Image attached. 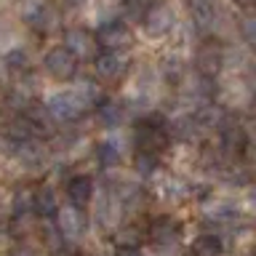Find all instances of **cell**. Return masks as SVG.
Returning a JSON list of instances; mask_svg holds the SVG:
<instances>
[{
	"label": "cell",
	"mask_w": 256,
	"mask_h": 256,
	"mask_svg": "<svg viewBox=\"0 0 256 256\" xmlns=\"http://www.w3.org/2000/svg\"><path fill=\"white\" fill-rule=\"evenodd\" d=\"M171 134L166 131V126L155 118H144L134 126V147L136 152H147V155H160L163 150H168Z\"/></svg>",
	"instance_id": "obj_1"
},
{
	"label": "cell",
	"mask_w": 256,
	"mask_h": 256,
	"mask_svg": "<svg viewBox=\"0 0 256 256\" xmlns=\"http://www.w3.org/2000/svg\"><path fill=\"white\" fill-rule=\"evenodd\" d=\"M88 107L86 99L78 94V88H70V91H56L46 99V110L48 115L59 118V120H75L80 112Z\"/></svg>",
	"instance_id": "obj_2"
},
{
	"label": "cell",
	"mask_w": 256,
	"mask_h": 256,
	"mask_svg": "<svg viewBox=\"0 0 256 256\" xmlns=\"http://www.w3.org/2000/svg\"><path fill=\"white\" fill-rule=\"evenodd\" d=\"M43 67H46L48 75L56 78V80H72L78 72V59L64 46H54L51 51L43 56Z\"/></svg>",
	"instance_id": "obj_3"
},
{
	"label": "cell",
	"mask_w": 256,
	"mask_h": 256,
	"mask_svg": "<svg viewBox=\"0 0 256 256\" xmlns=\"http://www.w3.org/2000/svg\"><path fill=\"white\" fill-rule=\"evenodd\" d=\"M96 43L104 46L107 51H120V48H128L131 46V27H128L126 22H107V24H102V30L96 32Z\"/></svg>",
	"instance_id": "obj_4"
},
{
	"label": "cell",
	"mask_w": 256,
	"mask_h": 256,
	"mask_svg": "<svg viewBox=\"0 0 256 256\" xmlns=\"http://www.w3.org/2000/svg\"><path fill=\"white\" fill-rule=\"evenodd\" d=\"M174 8L166 6V3H155V6H147L144 11V30L150 32L152 38H160L166 32H171L174 27Z\"/></svg>",
	"instance_id": "obj_5"
},
{
	"label": "cell",
	"mask_w": 256,
	"mask_h": 256,
	"mask_svg": "<svg viewBox=\"0 0 256 256\" xmlns=\"http://www.w3.org/2000/svg\"><path fill=\"white\" fill-rule=\"evenodd\" d=\"M147 235H150L152 243H158V246H171L182 235V222L174 219V216H158V219L150 222Z\"/></svg>",
	"instance_id": "obj_6"
},
{
	"label": "cell",
	"mask_w": 256,
	"mask_h": 256,
	"mask_svg": "<svg viewBox=\"0 0 256 256\" xmlns=\"http://www.w3.org/2000/svg\"><path fill=\"white\" fill-rule=\"evenodd\" d=\"M126 67H128L126 59L118 51H104L94 59V70L104 83H115V80H120L126 75Z\"/></svg>",
	"instance_id": "obj_7"
},
{
	"label": "cell",
	"mask_w": 256,
	"mask_h": 256,
	"mask_svg": "<svg viewBox=\"0 0 256 256\" xmlns=\"http://www.w3.org/2000/svg\"><path fill=\"white\" fill-rule=\"evenodd\" d=\"M222 64H224V51L219 43H203L195 51V67L203 78L216 75L222 70Z\"/></svg>",
	"instance_id": "obj_8"
},
{
	"label": "cell",
	"mask_w": 256,
	"mask_h": 256,
	"mask_svg": "<svg viewBox=\"0 0 256 256\" xmlns=\"http://www.w3.org/2000/svg\"><path fill=\"white\" fill-rule=\"evenodd\" d=\"M64 48L75 56H91L94 54V48H96V40L91 32H86L83 27H72L64 32Z\"/></svg>",
	"instance_id": "obj_9"
},
{
	"label": "cell",
	"mask_w": 256,
	"mask_h": 256,
	"mask_svg": "<svg viewBox=\"0 0 256 256\" xmlns=\"http://www.w3.org/2000/svg\"><path fill=\"white\" fill-rule=\"evenodd\" d=\"M246 131L240 123H222L219 126V144L224 152H230V155H240V152L246 150Z\"/></svg>",
	"instance_id": "obj_10"
},
{
	"label": "cell",
	"mask_w": 256,
	"mask_h": 256,
	"mask_svg": "<svg viewBox=\"0 0 256 256\" xmlns=\"http://www.w3.org/2000/svg\"><path fill=\"white\" fill-rule=\"evenodd\" d=\"M94 198V182L88 179V176H72L67 182V200L72 203V208H83L91 203Z\"/></svg>",
	"instance_id": "obj_11"
},
{
	"label": "cell",
	"mask_w": 256,
	"mask_h": 256,
	"mask_svg": "<svg viewBox=\"0 0 256 256\" xmlns=\"http://www.w3.org/2000/svg\"><path fill=\"white\" fill-rule=\"evenodd\" d=\"M56 216H59L62 235H67V238L83 235V230H86V214H80V208H64V211H59Z\"/></svg>",
	"instance_id": "obj_12"
},
{
	"label": "cell",
	"mask_w": 256,
	"mask_h": 256,
	"mask_svg": "<svg viewBox=\"0 0 256 256\" xmlns=\"http://www.w3.org/2000/svg\"><path fill=\"white\" fill-rule=\"evenodd\" d=\"M24 19H27L30 27H35L40 32H48L56 24V14L48 6H43V3H32L27 11H24Z\"/></svg>",
	"instance_id": "obj_13"
},
{
	"label": "cell",
	"mask_w": 256,
	"mask_h": 256,
	"mask_svg": "<svg viewBox=\"0 0 256 256\" xmlns=\"http://www.w3.org/2000/svg\"><path fill=\"white\" fill-rule=\"evenodd\" d=\"M96 115H99V123L102 126H107V128H115L123 123V107H120L118 102H112V99H102L99 102V107H96Z\"/></svg>",
	"instance_id": "obj_14"
},
{
	"label": "cell",
	"mask_w": 256,
	"mask_h": 256,
	"mask_svg": "<svg viewBox=\"0 0 256 256\" xmlns=\"http://www.w3.org/2000/svg\"><path fill=\"white\" fill-rule=\"evenodd\" d=\"M224 251V243L219 235H211V232H206V235H198L195 243H192V254L195 256H222Z\"/></svg>",
	"instance_id": "obj_15"
},
{
	"label": "cell",
	"mask_w": 256,
	"mask_h": 256,
	"mask_svg": "<svg viewBox=\"0 0 256 256\" xmlns=\"http://www.w3.org/2000/svg\"><path fill=\"white\" fill-rule=\"evenodd\" d=\"M35 206H38V211H43V216H56L59 214V200H56V195L51 190H40L35 195Z\"/></svg>",
	"instance_id": "obj_16"
},
{
	"label": "cell",
	"mask_w": 256,
	"mask_h": 256,
	"mask_svg": "<svg viewBox=\"0 0 256 256\" xmlns=\"http://www.w3.org/2000/svg\"><path fill=\"white\" fill-rule=\"evenodd\" d=\"M134 168L139 174H155L158 171V158L155 155H147V152H136V158H134Z\"/></svg>",
	"instance_id": "obj_17"
},
{
	"label": "cell",
	"mask_w": 256,
	"mask_h": 256,
	"mask_svg": "<svg viewBox=\"0 0 256 256\" xmlns=\"http://www.w3.org/2000/svg\"><path fill=\"white\" fill-rule=\"evenodd\" d=\"M99 160H102V166H115L118 160H120V152L115 150V144L104 142L102 147H99Z\"/></svg>",
	"instance_id": "obj_18"
},
{
	"label": "cell",
	"mask_w": 256,
	"mask_h": 256,
	"mask_svg": "<svg viewBox=\"0 0 256 256\" xmlns=\"http://www.w3.org/2000/svg\"><path fill=\"white\" fill-rule=\"evenodd\" d=\"M240 35L246 38V43L256 46V16H248V19L240 22Z\"/></svg>",
	"instance_id": "obj_19"
},
{
	"label": "cell",
	"mask_w": 256,
	"mask_h": 256,
	"mask_svg": "<svg viewBox=\"0 0 256 256\" xmlns=\"http://www.w3.org/2000/svg\"><path fill=\"white\" fill-rule=\"evenodd\" d=\"M54 256H83V254H80L78 248H72V246H59L54 251Z\"/></svg>",
	"instance_id": "obj_20"
},
{
	"label": "cell",
	"mask_w": 256,
	"mask_h": 256,
	"mask_svg": "<svg viewBox=\"0 0 256 256\" xmlns=\"http://www.w3.org/2000/svg\"><path fill=\"white\" fill-rule=\"evenodd\" d=\"M115 256H142V254H139V251H136V248H123V246H120Z\"/></svg>",
	"instance_id": "obj_21"
},
{
	"label": "cell",
	"mask_w": 256,
	"mask_h": 256,
	"mask_svg": "<svg viewBox=\"0 0 256 256\" xmlns=\"http://www.w3.org/2000/svg\"><path fill=\"white\" fill-rule=\"evenodd\" d=\"M238 6H243V8H251V6H256V0H235Z\"/></svg>",
	"instance_id": "obj_22"
},
{
	"label": "cell",
	"mask_w": 256,
	"mask_h": 256,
	"mask_svg": "<svg viewBox=\"0 0 256 256\" xmlns=\"http://www.w3.org/2000/svg\"><path fill=\"white\" fill-rule=\"evenodd\" d=\"M251 203L256 206V187H254V192H251Z\"/></svg>",
	"instance_id": "obj_23"
},
{
	"label": "cell",
	"mask_w": 256,
	"mask_h": 256,
	"mask_svg": "<svg viewBox=\"0 0 256 256\" xmlns=\"http://www.w3.org/2000/svg\"><path fill=\"white\" fill-rule=\"evenodd\" d=\"M195 3H211V0H195Z\"/></svg>",
	"instance_id": "obj_24"
},
{
	"label": "cell",
	"mask_w": 256,
	"mask_h": 256,
	"mask_svg": "<svg viewBox=\"0 0 256 256\" xmlns=\"http://www.w3.org/2000/svg\"><path fill=\"white\" fill-rule=\"evenodd\" d=\"M184 256H195V254H192V251H190V254H184Z\"/></svg>",
	"instance_id": "obj_25"
}]
</instances>
